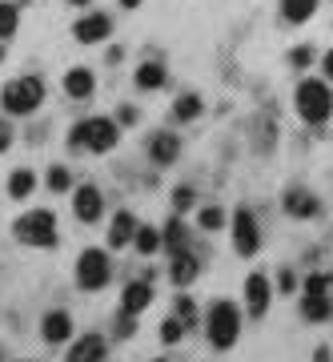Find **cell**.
<instances>
[{
    "mask_svg": "<svg viewBox=\"0 0 333 362\" xmlns=\"http://www.w3.org/2000/svg\"><path fill=\"white\" fill-rule=\"evenodd\" d=\"M233 246H237L241 258H253L257 250H261V230H257V218L249 206H241L233 214Z\"/></svg>",
    "mask_w": 333,
    "mask_h": 362,
    "instance_id": "cell-7",
    "label": "cell"
},
{
    "mask_svg": "<svg viewBox=\"0 0 333 362\" xmlns=\"http://www.w3.org/2000/svg\"><path fill=\"white\" fill-rule=\"evenodd\" d=\"M73 214H77L80 221H97L104 214V197H101V189L97 185H80L77 194H73Z\"/></svg>",
    "mask_w": 333,
    "mask_h": 362,
    "instance_id": "cell-10",
    "label": "cell"
},
{
    "mask_svg": "<svg viewBox=\"0 0 333 362\" xmlns=\"http://www.w3.org/2000/svg\"><path fill=\"white\" fill-rule=\"evenodd\" d=\"M173 117H177V121H193V117H201V97H197V93H181L177 105H173Z\"/></svg>",
    "mask_w": 333,
    "mask_h": 362,
    "instance_id": "cell-24",
    "label": "cell"
},
{
    "mask_svg": "<svg viewBox=\"0 0 333 362\" xmlns=\"http://www.w3.org/2000/svg\"><path fill=\"white\" fill-rule=\"evenodd\" d=\"M109 278H113V262H109L104 250H85V254L77 258V286L80 290L97 294V290L109 286Z\"/></svg>",
    "mask_w": 333,
    "mask_h": 362,
    "instance_id": "cell-5",
    "label": "cell"
},
{
    "mask_svg": "<svg viewBox=\"0 0 333 362\" xmlns=\"http://www.w3.org/2000/svg\"><path fill=\"white\" fill-rule=\"evenodd\" d=\"M133 233H137V218H133L128 209H121V214L113 218V226H109V246H113V250L128 246V242H133Z\"/></svg>",
    "mask_w": 333,
    "mask_h": 362,
    "instance_id": "cell-18",
    "label": "cell"
},
{
    "mask_svg": "<svg viewBox=\"0 0 333 362\" xmlns=\"http://www.w3.org/2000/svg\"><path fill=\"white\" fill-rule=\"evenodd\" d=\"M321 0H281V16L289 21V25H305L309 16L317 13Z\"/></svg>",
    "mask_w": 333,
    "mask_h": 362,
    "instance_id": "cell-20",
    "label": "cell"
},
{
    "mask_svg": "<svg viewBox=\"0 0 333 362\" xmlns=\"http://www.w3.org/2000/svg\"><path fill=\"white\" fill-rule=\"evenodd\" d=\"M137 4H141V0H121V8H137Z\"/></svg>",
    "mask_w": 333,
    "mask_h": 362,
    "instance_id": "cell-40",
    "label": "cell"
},
{
    "mask_svg": "<svg viewBox=\"0 0 333 362\" xmlns=\"http://www.w3.org/2000/svg\"><path fill=\"white\" fill-rule=\"evenodd\" d=\"M145 306H153V282H128L125 294H121V310L125 314H141Z\"/></svg>",
    "mask_w": 333,
    "mask_h": 362,
    "instance_id": "cell-12",
    "label": "cell"
},
{
    "mask_svg": "<svg viewBox=\"0 0 333 362\" xmlns=\"http://www.w3.org/2000/svg\"><path fill=\"white\" fill-rule=\"evenodd\" d=\"M68 4H77V8H85V4H89V0H68Z\"/></svg>",
    "mask_w": 333,
    "mask_h": 362,
    "instance_id": "cell-41",
    "label": "cell"
},
{
    "mask_svg": "<svg viewBox=\"0 0 333 362\" xmlns=\"http://www.w3.org/2000/svg\"><path fill=\"white\" fill-rule=\"evenodd\" d=\"M8 145H13V125H8V121H0V153H4Z\"/></svg>",
    "mask_w": 333,
    "mask_h": 362,
    "instance_id": "cell-37",
    "label": "cell"
},
{
    "mask_svg": "<svg viewBox=\"0 0 333 362\" xmlns=\"http://www.w3.org/2000/svg\"><path fill=\"white\" fill-rule=\"evenodd\" d=\"M137 334V314H121V322H116V338H133Z\"/></svg>",
    "mask_w": 333,
    "mask_h": 362,
    "instance_id": "cell-34",
    "label": "cell"
},
{
    "mask_svg": "<svg viewBox=\"0 0 333 362\" xmlns=\"http://www.w3.org/2000/svg\"><path fill=\"white\" fill-rule=\"evenodd\" d=\"M165 81H169V73H165L161 61H145V65L137 69V89H161Z\"/></svg>",
    "mask_w": 333,
    "mask_h": 362,
    "instance_id": "cell-21",
    "label": "cell"
},
{
    "mask_svg": "<svg viewBox=\"0 0 333 362\" xmlns=\"http://www.w3.org/2000/svg\"><path fill=\"white\" fill-rule=\"evenodd\" d=\"M325 77H329V81H333V49H329V52H325Z\"/></svg>",
    "mask_w": 333,
    "mask_h": 362,
    "instance_id": "cell-39",
    "label": "cell"
},
{
    "mask_svg": "<svg viewBox=\"0 0 333 362\" xmlns=\"http://www.w3.org/2000/svg\"><path fill=\"white\" fill-rule=\"evenodd\" d=\"M92 89H97V77H92L89 69H68V73H64V93H68L73 101H89Z\"/></svg>",
    "mask_w": 333,
    "mask_h": 362,
    "instance_id": "cell-15",
    "label": "cell"
},
{
    "mask_svg": "<svg viewBox=\"0 0 333 362\" xmlns=\"http://www.w3.org/2000/svg\"><path fill=\"white\" fill-rule=\"evenodd\" d=\"M197 274H201L197 258H189L185 250H177V254H173V270H169L173 286H181V290H185V286H193V282H197Z\"/></svg>",
    "mask_w": 333,
    "mask_h": 362,
    "instance_id": "cell-16",
    "label": "cell"
},
{
    "mask_svg": "<svg viewBox=\"0 0 333 362\" xmlns=\"http://www.w3.org/2000/svg\"><path fill=\"white\" fill-rule=\"evenodd\" d=\"M177 318H181L185 326H193V322H197V306H193V298H185V294L177 298Z\"/></svg>",
    "mask_w": 333,
    "mask_h": 362,
    "instance_id": "cell-32",
    "label": "cell"
},
{
    "mask_svg": "<svg viewBox=\"0 0 333 362\" xmlns=\"http://www.w3.org/2000/svg\"><path fill=\"white\" fill-rule=\"evenodd\" d=\"M40 334H44L49 346H61V342L73 338V318H68L64 310H49L44 314V322H40Z\"/></svg>",
    "mask_w": 333,
    "mask_h": 362,
    "instance_id": "cell-11",
    "label": "cell"
},
{
    "mask_svg": "<svg viewBox=\"0 0 333 362\" xmlns=\"http://www.w3.org/2000/svg\"><path fill=\"white\" fill-rule=\"evenodd\" d=\"M185 330H189V326L173 314V318H165V326H161V342H169V346H173V342H181V338H185Z\"/></svg>",
    "mask_w": 333,
    "mask_h": 362,
    "instance_id": "cell-28",
    "label": "cell"
},
{
    "mask_svg": "<svg viewBox=\"0 0 333 362\" xmlns=\"http://www.w3.org/2000/svg\"><path fill=\"white\" fill-rule=\"evenodd\" d=\"M313 362H333L329 346H317V350H313Z\"/></svg>",
    "mask_w": 333,
    "mask_h": 362,
    "instance_id": "cell-38",
    "label": "cell"
},
{
    "mask_svg": "<svg viewBox=\"0 0 333 362\" xmlns=\"http://www.w3.org/2000/svg\"><path fill=\"white\" fill-rule=\"evenodd\" d=\"M193 202H197V194H193L189 185H177V189H173V209H177V214L193 209Z\"/></svg>",
    "mask_w": 333,
    "mask_h": 362,
    "instance_id": "cell-30",
    "label": "cell"
},
{
    "mask_svg": "<svg viewBox=\"0 0 333 362\" xmlns=\"http://www.w3.org/2000/svg\"><path fill=\"white\" fill-rule=\"evenodd\" d=\"M0 362H4V350H0Z\"/></svg>",
    "mask_w": 333,
    "mask_h": 362,
    "instance_id": "cell-43",
    "label": "cell"
},
{
    "mask_svg": "<svg viewBox=\"0 0 333 362\" xmlns=\"http://www.w3.org/2000/svg\"><path fill=\"white\" fill-rule=\"evenodd\" d=\"M116 121H121V125H137V109H133V105H121Z\"/></svg>",
    "mask_w": 333,
    "mask_h": 362,
    "instance_id": "cell-36",
    "label": "cell"
},
{
    "mask_svg": "<svg viewBox=\"0 0 333 362\" xmlns=\"http://www.w3.org/2000/svg\"><path fill=\"white\" fill-rule=\"evenodd\" d=\"M293 286H297L293 270H281V274H277V290H281V294H293Z\"/></svg>",
    "mask_w": 333,
    "mask_h": 362,
    "instance_id": "cell-35",
    "label": "cell"
},
{
    "mask_svg": "<svg viewBox=\"0 0 333 362\" xmlns=\"http://www.w3.org/2000/svg\"><path fill=\"white\" fill-rule=\"evenodd\" d=\"M157 362H169V358H157Z\"/></svg>",
    "mask_w": 333,
    "mask_h": 362,
    "instance_id": "cell-44",
    "label": "cell"
},
{
    "mask_svg": "<svg viewBox=\"0 0 333 362\" xmlns=\"http://www.w3.org/2000/svg\"><path fill=\"white\" fill-rule=\"evenodd\" d=\"M104 338L101 334H85L73 342V350H68V362H104Z\"/></svg>",
    "mask_w": 333,
    "mask_h": 362,
    "instance_id": "cell-13",
    "label": "cell"
},
{
    "mask_svg": "<svg viewBox=\"0 0 333 362\" xmlns=\"http://www.w3.org/2000/svg\"><path fill=\"white\" fill-rule=\"evenodd\" d=\"M40 101H44V81H40V77H16V81H8V85H4V93H0L4 113H13V117L37 113Z\"/></svg>",
    "mask_w": 333,
    "mask_h": 362,
    "instance_id": "cell-1",
    "label": "cell"
},
{
    "mask_svg": "<svg viewBox=\"0 0 333 362\" xmlns=\"http://www.w3.org/2000/svg\"><path fill=\"white\" fill-rule=\"evenodd\" d=\"M149 157H153L157 165H173L181 157V137L177 133H157L153 141H149Z\"/></svg>",
    "mask_w": 333,
    "mask_h": 362,
    "instance_id": "cell-14",
    "label": "cell"
},
{
    "mask_svg": "<svg viewBox=\"0 0 333 362\" xmlns=\"http://www.w3.org/2000/svg\"><path fill=\"white\" fill-rule=\"evenodd\" d=\"M77 125H80V137H85V149H92V153H109L121 141V129L109 117H89V121H77Z\"/></svg>",
    "mask_w": 333,
    "mask_h": 362,
    "instance_id": "cell-6",
    "label": "cell"
},
{
    "mask_svg": "<svg viewBox=\"0 0 333 362\" xmlns=\"http://www.w3.org/2000/svg\"><path fill=\"white\" fill-rule=\"evenodd\" d=\"M329 290V278L325 274H309L305 278V294H325Z\"/></svg>",
    "mask_w": 333,
    "mask_h": 362,
    "instance_id": "cell-33",
    "label": "cell"
},
{
    "mask_svg": "<svg viewBox=\"0 0 333 362\" xmlns=\"http://www.w3.org/2000/svg\"><path fill=\"white\" fill-rule=\"evenodd\" d=\"M301 318H305V322H329L333 318V302L325 294H305V302H301Z\"/></svg>",
    "mask_w": 333,
    "mask_h": 362,
    "instance_id": "cell-19",
    "label": "cell"
},
{
    "mask_svg": "<svg viewBox=\"0 0 333 362\" xmlns=\"http://www.w3.org/2000/svg\"><path fill=\"white\" fill-rule=\"evenodd\" d=\"M16 230V242H25V246H37V250H49L61 242V233H56V218H52L49 209H28L25 218L13 221Z\"/></svg>",
    "mask_w": 333,
    "mask_h": 362,
    "instance_id": "cell-2",
    "label": "cell"
},
{
    "mask_svg": "<svg viewBox=\"0 0 333 362\" xmlns=\"http://www.w3.org/2000/svg\"><path fill=\"white\" fill-rule=\"evenodd\" d=\"M241 334V310H237V302H213L209 306V342L217 350H229Z\"/></svg>",
    "mask_w": 333,
    "mask_h": 362,
    "instance_id": "cell-4",
    "label": "cell"
},
{
    "mask_svg": "<svg viewBox=\"0 0 333 362\" xmlns=\"http://www.w3.org/2000/svg\"><path fill=\"white\" fill-rule=\"evenodd\" d=\"M297 113H301V121H309V125H325L333 113V93L325 81H301L297 85Z\"/></svg>",
    "mask_w": 333,
    "mask_h": 362,
    "instance_id": "cell-3",
    "label": "cell"
},
{
    "mask_svg": "<svg viewBox=\"0 0 333 362\" xmlns=\"http://www.w3.org/2000/svg\"><path fill=\"white\" fill-rule=\"evenodd\" d=\"M317 209H321V202L313 194H305V189H289L285 194V214L289 218H313Z\"/></svg>",
    "mask_w": 333,
    "mask_h": 362,
    "instance_id": "cell-17",
    "label": "cell"
},
{
    "mask_svg": "<svg viewBox=\"0 0 333 362\" xmlns=\"http://www.w3.org/2000/svg\"><path fill=\"white\" fill-rule=\"evenodd\" d=\"M44 181H49V189H52V194H64V189L73 185V173H68L64 165H52V169H49V177H44Z\"/></svg>",
    "mask_w": 333,
    "mask_h": 362,
    "instance_id": "cell-27",
    "label": "cell"
},
{
    "mask_svg": "<svg viewBox=\"0 0 333 362\" xmlns=\"http://www.w3.org/2000/svg\"><path fill=\"white\" fill-rule=\"evenodd\" d=\"M20 25V8L16 4H0V40H8Z\"/></svg>",
    "mask_w": 333,
    "mask_h": 362,
    "instance_id": "cell-26",
    "label": "cell"
},
{
    "mask_svg": "<svg viewBox=\"0 0 333 362\" xmlns=\"http://www.w3.org/2000/svg\"><path fill=\"white\" fill-rule=\"evenodd\" d=\"M161 246H169L173 254H177V250H185V221H181V218H169V221H165Z\"/></svg>",
    "mask_w": 333,
    "mask_h": 362,
    "instance_id": "cell-25",
    "label": "cell"
},
{
    "mask_svg": "<svg viewBox=\"0 0 333 362\" xmlns=\"http://www.w3.org/2000/svg\"><path fill=\"white\" fill-rule=\"evenodd\" d=\"M0 61H4V45H0Z\"/></svg>",
    "mask_w": 333,
    "mask_h": 362,
    "instance_id": "cell-42",
    "label": "cell"
},
{
    "mask_svg": "<svg viewBox=\"0 0 333 362\" xmlns=\"http://www.w3.org/2000/svg\"><path fill=\"white\" fill-rule=\"evenodd\" d=\"M270 278L265 274H249V282H245V306H249V318H265L270 310Z\"/></svg>",
    "mask_w": 333,
    "mask_h": 362,
    "instance_id": "cell-9",
    "label": "cell"
},
{
    "mask_svg": "<svg viewBox=\"0 0 333 362\" xmlns=\"http://www.w3.org/2000/svg\"><path fill=\"white\" fill-rule=\"evenodd\" d=\"M289 65H293V69H309V65H313V49H309V45H297V49L289 52Z\"/></svg>",
    "mask_w": 333,
    "mask_h": 362,
    "instance_id": "cell-31",
    "label": "cell"
},
{
    "mask_svg": "<svg viewBox=\"0 0 333 362\" xmlns=\"http://www.w3.org/2000/svg\"><path fill=\"white\" fill-rule=\"evenodd\" d=\"M32 189H37V173H32V169H13V177H8V197L25 202Z\"/></svg>",
    "mask_w": 333,
    "mask_h": 362,
    "instance_id": "cell-22",
    "label": "cell"
},
{
    "mask_svg": "<svg viewBox=\"0 0 333 362\" xmlns=\"http://www.w3.org/2000/svg\"><path fill=\"white\" fill-rule=\"evenodd\" d=\"M109 33H113V21L104 13H89L73 25V37H77L80 45H101V40H109Z\"/></svg>",
    "mask_w": 333,
    "mask_h": 362,
    "instance_id": "cell-8",
    "label": "cell"
},
{
    "mask_svg": "<svg viewBox=\"0 0 333 362\" xmlns=\"http://www.w3.org/2000/svg\"><path fill=\"white\" fill-rule=\"evenodd\" d=\"M225 226V209L221 206H205L201 209V230H221Z\"/></svg>",
    "mask_w": 333,
    "mask_h": 362,
    "instance_id": "cell-29",
    "label": "cell"
},
{
    "mask_svg": "<svg viewBox=\"0 0 333 362\" xmlns=\"http://www.w3.org/2000/svg\"><path fill=\"white\" fill-rule=\"evenodd\" d=\"M133 246H137V254H141V258H153L157 250H161V233H157L153 226H137V233H133Z\"/></svg>",
    "mask_w": 333,
    "mask_h": 362,
    "instance_id": "cell-23",
    "label": "cell"
}]
</instances>
